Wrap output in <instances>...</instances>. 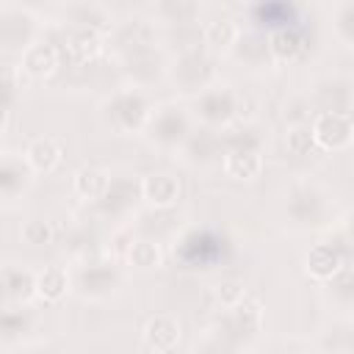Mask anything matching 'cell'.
<instances>
[{
    "mask_svg": "<svg viewBox=\"0 0 354 354\" xmlns=\"http://www.w3.org/2000/svg\"><path fill=\"white\" fill-rule=\"evenodd\" d=\"M105 108H108V119L119 130L130 133V130H147L158 105H152L144 88H127V91H119Z\"/></svg>",
    "mask_w": 354,
    "mask_h": 354,
    "instance_id": "6da1fadb",
    "label": "cell"
},
{
    "mask_svg": "<svg viewBox=\"0 0 354 354\" xmlns=\"http://www.w3.org/2000/svg\"><path fill=\"white\" fill-rule=\"evenodd\" d=\"M147 133H149L152 144L171 149V147L185 144L191 138V119H188L183 105L166 102V105L155 108V113H152V119L147 124Z\"/></svg>",
    "mask_w": 354,
    "mask_h": 354,
    "instance_id": "7a4b0ae2",
    "label": "cell"
},
{
    "mask_svg": "<svg viewBox=\"0 0 354 354\" xmlns=\"http://www.w3.org/2000/svg\"><path fill=\"white\" fill-rule=\"evenodd\" d=\"M235 108H238V97L224 83H213L210 88H205L202 94H196V116L205 124L224 127L235 116Z\"/></svg>",
    "mask_w": 354,
    "mask_h": 354,
    "instance_id": "3957f363",
    "label": "cell"
},
{
    "mask_svg": "<svg viewBox=\"0 0 354 354\" xmlns=\"http://www.w3.org/2000/svg\"><path fill=\"white\" fill-rule=\"evenodd\" d=\"M313 138L321 149H346L354 141V122L351 113H332V111H321L313 119Z\"/></svg>",
    "mask_w": 354,
    "mask_h": 354,
    "instance_id": "277c9868",
    "label": "cell"
},
{
    "mask_svg": "<svg viewBox=\"0 0 354 354\" xmlns=\"http://www.w3.org/2000/svg\"><path fill=\"white\" fill-rule=\"evenodd\" d=\"M171 77L185 88V91H196V94H202L205 88H210L213 83V66H210V61L199 53V50H185L177 61H174V66H171Z\"/></svg>",
    "mask_w": 354,
    "mask_h": 354,
    "instance_id": "5b68a950",
    "label": "cell"
},
{
    "mask_svg": "<svg viewBox=\"0 0 354 354\" xmlns=\"http://www.w3.org/2000/svg\"><path fill=\"white\" fill-rule=\"evenodd\" d=\"M33 174L36 171L30 169V163L25 160V155L17 158L14 152H6L3 155V166H0V191H3V199L6 202L17 199L33 183Z\"/></svg>",
    "mask_w": 354,
    "mask_h": 354,
    "instance_id": "8992f818",
    "label": "cell"
},
{
    "mask_svg": "<svg viewBox=\"0 0 354 354\" xmlns=\"http://www.w3.org/2000/svg\"><path fill=\"white\" fill-rule=\"evenodd\" d=\"M127 75L133 77L136 88H144L149 86L166 66H163V55L155 50V47H138V50H130L127 53Z\"/></svg>",
    "mask_w": 354,
    "mask_h": 354,
    "instance_id": "52a82bcc",
    "label": "cell"
},
{
    "mask_svg": "<svg viewBox=\"0 0 354 354\" xmlns=\"http://www.w3.org/2000/svg\"><path fill=\"white\" fill-rule=\"evenodd\" d=\"M144 340L158 354H171L180 343V321L174 315H166V313L149 318L144 326Z\"/></svg>",
    "mask_w": 354,
    "mask_h": 354,
    "instance_id": "ba28073f",
    "label": "cell"
},
{
    "mask_svg": "<svg viewBox=\"0 0 354 354\" xmlns=\"http://www.w3.org/2000/svg\"><path fill=\"white\" fill-rule=\"evenodd\" d=\"M3 296L6 301H17V304H28L36 293V274L17 266V263H6L3 266Z\"/></svg>",
    "mask_w": 354,
    "mask_h": 354,
    "instance_id": "9c48e42d",
    "label": "cell"
},
{
    "mask_svg": "<svg viewBox=\"0 0 354 354\" xmlns=\"http://www.w3.org/2000/svg\"><path fill=\"white\" fill-rule=\"evenodd\" d=\"M58 66V47L50 41L36 39L22 55H19V72L30 75V77H47L53 75Z\"/></svg>",
    "mask_w": 354,
    "mask_h": 354,
    "instance_id": "30bf717a",
    "label": "cell"
},
{
    "mask_svg": "<svg viewBox=\"0 0 354 354\" xmlns=\"http://www.w3.org/2000/svg\"><path fill=\"white\" fill-rule=\"evenodd\" d=\"M141 196L155 207H171L180 196V183H177V177H171L166 171L147 174L141 180Z\"/></svg>",
    "mask_w": 354,
    "mask_h": 354,
    "instance_id": "8fae6325",
    "label": "cell"
},
{
    "mask_svg": "<svg viewBox=\"0 0 354 354\" xmlns=\"http://www.w3.org/2000/svg\"><path fill=\"white\" fill-rule=\"evenodd\" d=\"M224 171L235 180H254L263 171V155L254 147H232L224 155Z\"/></svg>",
    "mask_w": 354,
    "mask_h": 354,
    "instance_id": "7c38bea8",
    "label": "cell"
},
{
    "mask_svg": "<svg viewBox=\"0 0 354 354\" xmlns=\"http://www.w3.org/2000/svg\"><path fill=\"white\" fill-rule=\"evenodd\" d=\"M25 160L30 163V169L36 174H50L55 171V166L61 163V147L55 138L50 136H39V138H30L28 147H25Z\"/></svg>",
    "mask_w": 354,
    "mask_h": 354,
    "instance_id": "4fadbf2b",
    "label": "cell"
},
{
    "mask_svg": "<svg viewBox=\"0 0 354 354\" xmlns=\"http://www.w3.org/2000/svg\"><path fill=\"white\" fill-rule=\"evenodd\" d=\"M304 266L310 271V277L321 279V282H329L340 268H343V260H340V252L332 246V243H315L307 257H304Z\"/></svg>",
    "mask_w": 354,
    "mask_h": 354,
    "instance_id": "5bb4252c",
    "label": "cell"
},
{
    "mask_svg": "<svg viewBox=\"0 0 354 354\" xmlns=\"http://www.w3.org/2000/svg\"><path fill=\"white\" fill-rule=\"evenodd\" d=\"M202 41H205L213 53H230V50H235V44L241 41V28H238L232 19H227V17H218V19H213V22L205 25Z\"/></svg>",
    "mask_w": 354,
    "mask_h": 354,
    "instance_id": "9a60e30c",
    "label": "cell"
},
{
    "mask_svg": "<svg viewBox=\"0 0 354 354\" xmlns=\"http://www.w3.org/2000/svg\"><path fill=\"white\" fill-rule=\"evenodd\" d=\"M111 183H113L111 174H108L105 169H97V166H83V169H77L75 177H72V188H75V194L83 196V199H102V196L108 194Z\"/></svg>",
    "mask_w": 354,
    "mask_h": 354,
    "instance_id": "2e32d148",
    "label": "cell"
},
{
    "mask_svg": "<svg viewBox=\"0 0 354 354\" xmlns=\"http://www.w3.org/2000/svg\"><path fill=\"white\" fill-rule=\"evenodd\" d=\"M36 293L44 301H61L69 293V271L64 266H44L36 271Z\"/></svg>",
    "mask_w": 354,
    "mask_h": 354,
    "instance_id": "e0dca14e",
    "label": "cell"
},
{
    "mask_svg": "<svg viewBox=\"0 0 354 354\" xmlns=\"http://www.w3.org/2000/svg\"><path fill=\"white\" fill-rule=\"evenodd\" d=\"M72 11V22L77 28H91V30H102L111 25V14L105 6L100 3H77V6H69Z\"/></svg>",
    "mask_w": 354,
    "mask_h": 354,
    "instance_id": "ac0fdd59",
    "label": "cell"
},
{
    "mask_svg": "<svg viewBox=\"0 0 354 354\" xmlns=\"http://www.w3.org/2000/svg\"><path fill=\"white\" fill-rule=\"evenodd\" d=\"M268 50L277 61H293L301 50V36L293 28H277L268 36Z\"/></svg>",
    "mask_w": 354,
    "mask_h": 354,
    "instance_id": "d6986e66",
    "label": "cell"
},
{
    "mask_svg": "<svg viewBox=\"0 0 354 354\" xmlns=\"http://www.w3.org/2000/svg\"><path fill=\"white\" fill-rule=\"evenodd\" d=\"M100 50H102V36H100V30L77 28V30L69 36V53H72V55H77L80 61L94 58Z\"/></svg>",
    "mask_w": 354,
    "mask_h": 354,
    "instance_id": "ffe728a7",
    "label": "cell"
},
{
    "mask_svg": "<svg viewBox=\"0 0 354 354\" xmlns=\"http://www.w3.org/2000/svg\"><path fill=\"white\" fill-rule=\"evenodd\" d=\"M127 263L136 266V268H141V271L158 268L160 266V249H158V243H152V241H136V243H130Z\"/></svg>",
    "mask_w": 354,
    "mask_h": 354,
    "instance_id": "44dd1931",
    "label": "cell"
},
{
    "mask_svg": "<svg viewBox=\"0 0 354 354\" xmlns=\"http://www.w3.org/2000/svg\"><path fill=\"white\" fill-rule=\"evenodd\" d=\"M105 271V266H88L83 274H80V293L83 296H91V299H102V296H108V293H113L116 290V285L119 282H102L100 279V274Z\"/></svg>",
    "mask_w": 354,
    "mask_h": 354,
    "instance_id": "7402d4cb",
    "label": "cell"
},
{
    "mask_svg": "<svg viewBox=\"0 0 354 354\" xmlns=\"http://www.w3.org/2000/svg\"><path fill=\"white\" fill-rule=\"evenodd\" d=\"M19 238H22L25 243H30V246H41V243H47V241L53 238V227H50L44 218H30V221L22 224Z\"/></svg>",
    "mask_w": 354,
    "mask_h": 354,
    "instance_id": "603a6c76",
    "label": "cell"
},
{
    "mask_svg": "<svg viewBox=\"0 0 354 354\" xmlns=\"http://www.w3.org/2000/svg\"><path fill=\"white\" fill-rule=\"evenodd\" d=\"M285 141H288V149H290L293 155H304V152H310V147L315 144L313 127H310V124H293V127L288 130Z\"/></svg>",
    "mask_w": 354,
    "mask_h": 354,
    "instance_id": "cb8c5ba5",
    "label": "cell"
},
{
    "mask_svg": "<svg viewBox=\"0 0 354 354\" xmlns=\"http://www.w3.org/2000/svg\"><path fill=\"white\" fill-rule=\"evenodd\" d=\"M216 293H218V301H221L224 307H230V310L246 301V288H243V282H238V279H227V282H221Z\"/></svg>",
    "mask_w": 354,
    "mask_h": 354,
    "instance_id": "d4e9b609",
    "label": "cell"
}]
</instances>
